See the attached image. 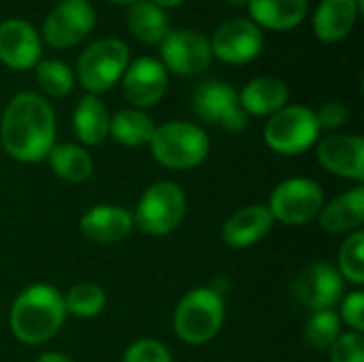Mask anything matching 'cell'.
Instances as JSON below:
<instances>
[{"label":"cell","instance_id":"obj_1","mask_svg":"<svg viewBox=\"0 0 364 362\" xmlns=\"http://www.w3.org/2000/svg\"><path fill=\"white\" fill-rule=\"evenodd\" d=\"M0 145L17 162L36 164L55 145V113L36 92L15 94L0 119Z\"/></svg>","mask_w":364,"mask_h":362},{"label":"cell","instance_id":"obj_2","mask_svg":"<svg viewBox=\"0 0 364 362\" xmlns=\"http://www.w3.org/2000/svg\"><path fill=\"white\" fill-rule=\"evenodd\" d=\"M64 297L49 284H32L21 290L9 314L11 333L26 346H41L53 339L66 320Z\"/></svg>","mask_w":364,"mask_h":362},{"label":"cell","instance_id":"obj_3","mask_svg":"<svg viewBox=\"0 0 364 362\" xmlns=\"http://www.w3.org/2000/svg\"><path fill=\"white\" fill-rule=\"evenodd\" d=\"M224 318V294L211 286H200L188 290L179 299L173 314V329L183 344L203 346L220 333Z\"/></svg>","mask_w":364,"mask_h":362},{"label":"cell","instance_id":"obj_4","mask_svg":"<svg viewBox=\"0 0 364 362\" xmlns=\"http://www.w3.org/2000/svg\"><path fill=\"white\" fill-rule=\"evenodd\" d=\"M149 149L158 164L175 171H188L207 160L211 139L198 124L164 122L156 126Z\"/></svg>","mask_w":364,"mask_h":362},{"label":"cell","instance_id":"obj_5","mask_svg":"<svg viewBox=\"0 0 364 362\" xmlns=\"http://www.w3.org/2000/svg\"><path fill=\"white\" fill-rule=\"evenodd\" d=\"M188 201L179 183L160 179L151 183L132 213L134 228L151 237H166L175 233L186 218Z\"/></svg>","mask_w":364,"mask_h":362},{"label":"cell","instance_id":"obj_6","mask_svg":"<svg viewBox=\"0 0 364 362\" xmlns=\"http://www.w3.org/2000/svg\"><path fill=\"white\" fill-rule=\"evenodd\" d=\"M130 64V49L122 38L105 36L87 45L77 60V79L87 94H102L122 81Z\"/></svg>","mask_w":364,"mask_h":362},{"label":"cell","instance_id":"obj_7","mask_svg":"<svg viewBox=\"0 0 364 362\" xmlns=\"http://www.w3.org/2000/svg\"><path fill=\"white\" fill-rule=\"evenodd\" d=\"M316 111L305 105H286L264 126V143L279 156H299L320 141Z\"/></svg>","mask_w":364,"mask_h":362},{"label":"cell","instance_id":"obj_8","mask_svg":"<svg viewBox=\"0 0 364 362\" xmlns=\"http://www.w3.org/2000/svg\"><path fill=\"white\" fill-rule=\"evenodd\" d=\"M324 203V190L318 181L309 177H290L273 188L267 207L275 222L305 226L320 215Z\"/></svg>","mask_w":364,"mask_h":362},{"label":"cell","instance_id":"obj_9","mask_svg":"<svg viewBox=\"0 0 364 362\" xmlns=\"http://www.w3.org/2000/svg\"><path fill=\"white\" fill-rule=\"evenodd\" d=\"M192 111L196 117L220 130L239 134L247 128V115L239 105V94L224 81H205L192 94Z\"/></svg>","mask_w":364,"mask_h":362},{"label":"cell","instance_id":"obj_10","mask_svg":"<svg viewBox=\"0 0 364 362\" xmlns=\"http://www.w3.org/2000/svg\"><path fill=\"white\" fill-rule=\"evenodd\" d=\"M292 297L296 303L314 312L335 309L346 292V282L331 262H311L292 280Z\"/></svg>","mask_w":364,"mask_h":362},{"label":"cell","instance_id":"obj_11","mask_svg":"<svg viewBox=\"0 0 364 362\" xmlns=\"http://www.w3.org/2000/svg\"><path fill=\"white\" fill-rule=\"evenodd\" d=\"M96 26V13L87 0H62L43 23V41L53 49H68L85 41Z\"/></svg>","mask_w":364,"mask_h":362},{"label":"cell","instance_id":"obj_12","mask_svg":"<svg viewBox=\"0 0 364 362\" xmlns=\"http://www.w3.org/2000/svg\"><path fill=\"white\" fill-rule=\"evenodd\" d=\"M211 55L222 60L224 64L241 66L258 58L264 45L262 30L245 17H232L218 26L211 41Z\"/></svg>","mask_w":364,"mask_h":362},{"label":"cell","instance_id":"obj_13","mask_svg":"<svg viewBox=\"0 0 364 362\" xmlns=\"http://www.w3.org/2000/svg\"><path fill=\"white\" fill-rule=\"evenodd\" d=\"M160 62L181 77H196L209 68V38L196 30H171L160 43Z\"/></svg>","mask_w":364,"mask_h":362},{"label":"cell","instance_id":"obj_14","mask_svg":"<svg viewBox=\"0 0 364 362\" xmlns=\"http://www.w3.org/2000/svg\"><path fill=\"white\" fill-rule=\"evenodd\" d=\"M168 87V70L158 58L141 55L128 64L122 77V90L126 100L134 109H149L162 100Z\"/></svg>","mask_w":364,"mask_h":362},{"label":"cell","instance_id":"obj_15","mask_svg":"<svg viewBox=\"0 0 364 362\" xmlns=\"http://www.w3.org/2000/svg\"><path fill=\"white\" fill-rule=\"evenodd\" d=\"M318 162L333 175L363 183L364 139L360 134H331L318 141Z\"/></svg>","mask_w":364,"mask_h":362},{"label":"cell","instance_id":"obj_16","mask_svg":"<svg viewBox=\"0 0 364 362\" xmlns=\"http://www.w3.org/2000/svg\"><path fill=\"white\" fill-rule=\"evenodd\" d=\"M43 45L36 28L26 19L0 21V62L13 70H30L41 62Z\"/></svg>","mask_w":364,"mask_h":362},{"label":"cell","instance_id":"obj_17","mask_svg":"<svg viewBox=\"0 0 364 362\" xmlns=\"http://www.w3.org/2000/svg\"><path fill=\"white\" fill-rule=\"evenodd\" d=\"M134 228L132 213L119 205H96L90 207L81 220H79V230L87 241L100 243V245H111L124 241Z\"/></svg>","mask_w":364,"mask_h":362},{"label":"cell","instance_id":"obj_18","mask_svg":"<svg viewBox=\"0 0 364 362\" xmlns=\"http://www.w3.org/2000/svg\"><path fill=\"white\" fill-rule=\"evenodd\" d=\"M275 220L267 205H250L235 211L222 226V241L228 247L245 250L262 241L273 228Z\"/></svg>","mask_w":364,"mask_h":362},{"label":"cell","instance_id":"obj_19","mask_svg":"<svg viewBox=\"0 0 364 362\" xmlns=\"http://www.w3.org/2000/svg\"><path fill=\"white\" fill-rule=\"evenodd\" d=\"M322 230L331 235H350L360 230L364 222V186L356 183L343 194L335 196L331 203H324L320 215Z\"/></svg>","mask_w":364,"mask_h":362},{"label":"cell","instance_id":"obj_20","mask_svg":"<svg viewBox=\"0 0 364 362\" xmlns=\"http://www.w3.org/2000/svg\"><path fill=\"white\" fill-rule=\"evenodd\" d=\"M239 94V105L245 115L271 117L288 105V85L273 75H262L243 85Z\"/></svg>","mask_w":364,"mask_h":362},{"label":"cell","instance_id":"obj_21","mask_svg":"<svg viewBox=\"0 0 364 362\" xmlns=\"http://www.w3.org/2000/svg\"><path fill=\"white\" fill-rule=\"evenodd\" d=\"M356 0H322L314 13V32L324 43L346 38L358 19Z\"/></svg>","mask_w":364,"mask_h":362},{"label":"cell","instance_id":"obj_22","mask_svg":"<svg viewBox=\"0 0 364 362\" xmlns=\"http://www.w3.org/2000/svg\"><path fill=\"white\" fill-rule=\"evenodd\" d=\"M250 19L258 28L286 32L296 28L307 15V0H250Z\"/></svg>","mask_w":364,"mask_h":362},{"label":"cell","instance_id":"obj_23","mask_svg":"<svg viewBox=\"0 0 364 362\" xmlns=\"http://www.w3.org/2000/svg\"><path fill=\"white\" fill-rule=\"evenodd\" d=\"M109 124L111 115L98 96L85 94L79 98L73 111V130L83 145H100L109 137Z\"/></svg>","mask_w":364,"mask_h":362},{"label":"cell","instance_id":"obj_24","mask_svg":"<svg viewBox=\"0 0 364 362\" xmlns=\"http://www.w3.org/2000/svg\"><path fill=\"white\" fill-rule=\"evenodd\" d=\"M126 23L134 34V38H139L145 45H160L164 36L171 32L166 11L154 4L151 0H139L130 4Z\"/></svg>","mask_w":364,"mask_h":362},{"label":"cell","instance_id":"obj_25","mask_svg":"<svg viewBox=\"0 0 364 362\" xmlns=\"http://www.w3.org/2000/svg\"><path fill=\"white\" fill-rule=\"evenodd\" d=\"M156 132V124L154 119L134 107L128 109H119L109 124V134L113 137L115 143L124 145V147H141V145H149L151 137Z\"/></svg>","mask_w":364,"mask_h":362},{"label":"cell","instance_id":"obj_26","mask_svg":"<svg viewBox=\"0 0 364 362\" xmlns=\"http://www.w3.org/2000/svg\"><path fill=\"white\" fill-rule=\"evenodd\" d=\"M51 166V171L70 183L87 181L94 173V160L92 156L75 143H55L51 151L45 158Z\"/></svg>","mask_w":364,"mask_h":362},{"label":"cell","instance_id":"obj_27","mask_svg":"<svg viewBox=\"0 0 364 362\" xmlns=\"http://www.w3.org/2000/svg\"><path fill=\"white\" fill-rule=\"evenodd\" d=\"M64 307L75 318H96L107 307V292L92 282L77 284L64 294Z\"/></svg>","mask_w":364,"mask_h":362},{"label":"cell","instance_id":"obj_28","mask_svg":"<svg viewBox=\"0 0 364 362\" xmlns=\"http://www.w3.org/2000/svg\"><path fill=\"white\" fill-rule=\"evenodd\" d=\"M38 87L53 98H64L75 87V73L62 60H41L34 66Z\"/></svg>","mask_w":364,"mask_h":362},{"label":"cell","instance_id":"obj_29","mask_svg":"<svg viewBox=\"0 0 364 362\" xmlns=\"http://www.w3.org/2000/svg\"><path fill=\"white\" fill-rule=\"evenodd\" d=\"M341 318L335 309L314 312L305 324V341L314 350H331L341 337Z\"/></svg>","mask_w":364,"mask_h":362},{"label":"cell","instance_id":"obj_30","mask_svg":"<svg viewBox=\"0 0 364 362\" xmlns=\"http://www.w3.org/2000/svg\"><path fill=\"white\" fill-rule=\"evenodd\" d=\"M343 282H350L354 286L364 284V233L354 230L348 235V239L339 247V267Z\"/></svg>","mask_w":364,"mask_h":362},{"label":"cell","instance_id":"obj_31","mask_svg":"<svg viewBox=\"0 0 364 362\" xmlns=\"http://www.w3.org/2000/svg\"><path fill=\"white\" fill-rule=\"evenodd\" d=\"M122 362H173V356L162 341L154 337H143L130 344Z\"/></svg>","mask_w":364,"mask_h":362},{"label":"cell","instance_id":"obj_32","mask_svg":"<svg viewBox=\"0 0 364 362\" xmlns=\"http://www.w3.org/2000/svg\"><path fill=\"white\" fill-rule=\"evenodd\" d=\"M331 362H364L363 333H341L331 348Z\"/></svg>","mask_w":364,"mask_h":362},{"label":"cell","instance_id":"obj_33","mask_svg":"<svg viewBox=\"0 0 364 362\" xmlns=\"http://www.w3.org/2000/svg\"><path fill=\"white\" fill-rule=\"evenodd\" d=\"M341 309H339V318L341 324H348V329L352 333H364V292L363 290H354L348 297L341 299Z\"/></svg>","mask_w":364,"mask_h":362},{"label":"cell","instance_id":"obj_34","mask_svg":"<svg viewBox=\"0 0 364 362\" xmlns=\"http://www.w3.org/2000/svg\"><path fill=\"white\" fill-rule=\"evenodd\" d=\"M316 119H318L320 130H337V128H341V126L348 124L350 111H348V107L343 102L331 100V102H324L316 111Z\"/></svg>","mask_w":364,"mask_h":362},{"label":"cell","instance_id":"obj_35","mask_svg":"<svg viewBox=\"0 0 364 362\" xmlns=\"http://www.w3.org/2000/svg\"><path fill=\"white\" fill-rule=\"evenodd\" d=\"M36 362H75L70 356H66V354H62V352H43Z\"/></svg>","mask_w":364,"mask_h":362},{"label":"cell","instance_id":"obj_36","mask_svg":"<svg viewBox=\"0 0 364 362\" xmlns=\"http://www.w3.org/2000/svg\"><path fill=\"white\" fill-rule=\"evenodd\" d=\"M154 4H158L160 9H175V6H179L183 0H151Z\"/></svg>","mask_w":364,"mask_h":362},{"label":"cell","instance_id":"obj_37","mask_svg":"<svg viewBox=\"0 0 364 362\" xmlns=\"http://www.w3.org/2000/svg\"><path fill=\"white\" fill-rule=\"evenodd\" d=\"M228 4H232V6H237V9H241V6H247V2L250 0H226Z\"/></svg>","mask_w":364,"mask_h":362},{"label":"cell","instance_id":"obj_38","mask_svg":"<svg viewBox=\"0 0 364 362\" xmlns=\"http://www.w3.org/2000/svg\"><path fill=\"white\" fill-rule=\"evenodd\" d=\"M111 2H115V4H134V2H139V0H111Z\"/></svg>","mask_w":364,"mask_h":362}]
</instances>
